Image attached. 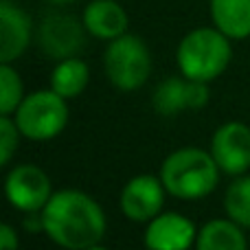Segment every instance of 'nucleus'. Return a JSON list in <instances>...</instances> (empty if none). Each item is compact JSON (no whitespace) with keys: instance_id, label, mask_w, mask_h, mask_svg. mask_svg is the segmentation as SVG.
<instances>
[{"instance_id":"nucleus-1","label":"nucleus","mask_w":250,"mask_h":250,"mask_svg":"<svg viewBox=\"0 0 250 250\" xmlns=\"http://www.w3.org/2000/svg\"><path fill=\"white\" fill-rule=\"evenodd\" d=\"M44 235L66 250H86L104 239L105 213L95 198L77 189H62L42 208Z\"/></svg>"},{"instance_id":"nucleus-2","label":"nucleus","mask_w":250,"mask_h":250,"mask_svg":"<svg viewBox=\"0 0 250 250\" xmlns=\"http://www.w3.org/2000/svg\"><path fill=\"white\" fill-rule=\"evenodd\" d=\"M220 171L211 151L200 147H180L165 158L160 180L169 195L178 200L207 198L217 187Z\"/></svg>"},{"instance_id":"nucleus-3","label":"nucleus","mask_w":250,"mask_h":250,"mask_svg":"<svg viewBox=\"0 0 250 250\" xmlns=\"http://www.w3.org/2000/svg\"><path fill=\"white\" fill-rule=\"evenodd\" d=\"M233 48L230 38H226L220 29H193L180 40L176 51V62L180 73L187 79L195 82H213L230 64Z\"/></svg>"},{"instance_id":"nucleus-4","label":"nucleus","mask_w":250,"mask_h":250,"mask_svg":"<svg viewBox=\"0 0 250 250\" xmlns=\"http://www.w3.org/2000/svg\"><path fill=\"white\" fill-rule=\"evenodd\" d=\"M53 88L31 92L13 112V121L29 141H51L64 132L68 123V105Z\"/></svg>"},{"instance_id":"nucleus-5","label":"nucleus","mask_w":250,"mask_h":250,"mask_svg":"<svg viewBox=\"0 0 250 250\" xmlns=\"http://www.w3.org/2000/svg\"><path fill=\"white\" fill-rule=\"evenodd\" d=\"M104 68L110 83L121 92L138 90L149 79L151 55L147 44L136 35L123 33L112 40L104 53Z\"/></svg>"},{"instance_id":"nucleus-6","label":"nucleus","mask_w":250,"mask_h":250,"mask_svg":"<svg viewBox=\"0 0 250 250\" xmlns=\"http://www.w3.org/2000/svg\"><path fill=\"white\" fill-rule=\"evenodd\" d=\"M4 195L9 204L22 213H40L53 195L46 171L38 165H18L4 178Z\"/></svg>"},{"instance_id":"nucleus-7","label":"nucleus","mask_w":250,"mask_h":250,"mask_svg":"<svg viewBox=\"0 0 250 250\" xmlns=\"http://www.w3.org/2000/svg\"><path fill=\"white\" fill-rule=\"evenodd\" d=\"M38 42L53 60L77 57L86 42V26L68 13H48L38 29Z\"/></svg>"},{"instance_id":"nucleus-8","label":"nucleus","mask_w":250,"mask_h":250,"mask_svg":"<svg viewBox=\"0 0 250 250\" xmlns=\"http://www.w3.org/2000/svg\"><path fill=\"white\" fill-rule=\"evenodd\" d=\"M165 193H167V189H165L160 178L141 173V176H134L132 180L125 182L121 198H119V207L129 222L147 224L156 215H160L165 204Z\"/></svg>"},{"instance_id":"nucleus-9","label":"nucleus","mask_w":250,"mask_h":250,"mask_svg":"<svg viewBox=\"0 0 250 250\" xmlns=\"http://www.w3.org/2000/svg\"><path fill=\"white\" fill-rule=\"evenodd\" d=\"M208 83L195 79L167 77L156 86L151 95V105L160 117H176L185 110H200L208 104Z\"/></svg>"},{"instance_id":"nucleus-10","label":"nucleus","mask_w":250,"mask_h":250,"mask_svg":"<svg viewBox=\"0 0 250 250\" xmlns=\"http://www.w3.org/2000/svg\"><path fill=\"white\" fill-rule=\"evenodd\" d=\"M211 154L224 173L244 176L250 169V127L239 121L220 125L211 138Z\"/></svg>"},{"instance_id":"nucleus-11","label":"nucleus","mask_w":250,"mask_h":250,"mask_svg":"<svg viewBox=\"0 0 250 250\" xmlns=\"http://www.w3.org/2000/svg\"><path fill=\"white\" fill-rule=\"evenodd\" d=\"M198 230L193 222L182 213H160L145 229L147 250H189L193 246Z\"/></svg>"},{"instance_id":"nucleus-12","label":"nucleus","mask_w":250,"mask_h":250,"mask_svg":"<svg viewBox=\"0 0 250 250\" xmlns=\"http://www.w3.org/2000/svg\"><path fill=\"white\" fill-rule=\"evenodd\" d=\"M31 42V18L18 4L0 2V62L11 64Z\"/></svg>"},{"instance_id":"nucleus-13","label":"nucleus","mask_w":250,"mask_h":250,"mask_svg":"<svg viewBox=\"0 0 250 250\" xmlns=\"http://www.w3.org/2000/svg\"><path fill=\"white\" fill-rule=\"evenodd\" d=\"M83 26L97 40H112L127 33V13L117 0H92L83 9Z\"/></svg>"},{"instance_id":"nucleus-14","label":"nucleus","mask_w":250,"mask_h":250,"mask_svg":"<svg viewBox=\"0 0 250 250\" xmlns=\"http://www.w3.org/2000/svg\"><path fill=\"white\" fill-rule=\"evenodd\" d=\"M211 18L226 38L244 40L250 35V0H211Z\"/></svg>"},{"instance_id":"nucleus-15","label":"nucleus","mask_w":250,"mask_h":250,"mask_svg":"<svg viewBox=\"0 0 250 250\" xmlns=\"http://www.w3.org/2000/svg\"><path fill=\"white\" fill-rule=\"evenodd\" d=\"M195 250H248V242L237 222L211 220L198 230Z\"/></svg>"},{"instance_id":"nucleus-16","label":"nucleus","mask_w":250,"mask_h":250,"mask_svg":"<svg viewBox=\"0 0 250 250\" xmlns=\"http://www.w3.org/2000/svg\"><path fill=\"white\" fill-rule=\"evenodd\" d=\"M88 79H90V68L86 62L79 57H68V60H60V64L53 68L51 88L64 99H75L86 90Z\"/></svg>"},{"instance_id":"nucleus-17","label":"nucleus","mask_w":250,"mask_h":250,"mask_svg":"<svg viewBox=\"0 0 250 250\" xmlns=\"http://www.w3.org/2000/svg\"><path fill=\"white\" fill-rule=\"evenodd\" d=\"M224 208L233 222L250 229V176H237L224 195Z\"/></svg>"},{"instance_id":"nucleus-18","label":"nucleus","mask_w":250,"mask_h":250,"mask_svg":"<svg viewBox=\"0 0 250 250\" xmlns=\"http://www.w3.org/2000/svg\"><path fill=\"white\" fill-rule=\"evenodd\" d=\"M24 99L22 79L11 64L0 66V117H11Z\"/></svg>"},{"instance_id":"nucleus-19","label":"nucleus","mask_w":250,"mask_h":250,"mask_svg":"<svg viewBox=\"0 0 250 250\" xmlns=\"http://www.w3.org/2000/svg\"><path fill=\"white\" fill-rule=\"evenodd\" d=\"M20 136V129H18V125L11 117H0V165L2 167H7L11 163Z\"/></svg>"},{"instance_id":"nucleus-20","label":"nucleus","mask_w":250,"mask_h":250,"mask_svg":"<svg viewBox=\"0 0 250 250\" xmlns=\"http://www.w3.org/2000/svg\"><path fill=\"white\" fill-rule=\"evenodd\" d=\"M0 250H18V235L9 224L0 226Z\"/></svg>"},{"instance_id":"nucleus-21","label":"nucleus","mask_w":250,"mask_h":250,"mask_svg":"<svg viewBox=\"0 0 250 250\" xmlns=\"http://www.w3.org/2000/svg\"><path fill=\"white\" fill-rule=\"evenodd\" d=\"M51 4H68V2H75V0H48Z\"/></svg>"},{"instance_id":"nucleus-22","label":"nucleus","mask_w":250,"mask_h":250,"mask_svg":"<svg viewBox=\"0 0 250 250\" xmlns=\"http://www.w3.org/2000/svg\"><path fill=\"white\" fill-rule=\"evenodd\" d=\"M86 250H110V248H105V246H101V244H97V246H90V248H86Z\"/></svg>"}]
</instances>
